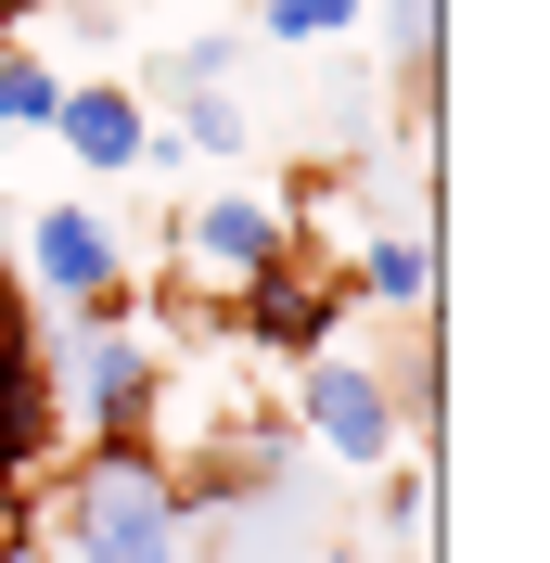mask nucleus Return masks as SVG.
<instances>
[{
	"instance_id": "f257e3e1",
	"label": "nucleus",
	"mask_w": 550,
	"mask_h": 563,
	"mask_svg": "<svg viewBox=\"0 0 550 563\" xmlns=\"http://www.w3.org/2000/svg\"><path fill=\"white\" fill-rule=\"evenodd\" d=\"M52 563H206V512L179 499L154 435H90L52 487Z\"/></svg>"
},
{
	"instance_id": "f03ea898",
	"label": "nucleus",
	"mask_w": 550,
	"mask_h": 563,
	"mask_svg": "<svg viewBox=\"0 0 550 563\" xmlns=\"http://www.w3.org/2000/svg\"><path fill=\"white\" fill-rule=\"evenodd\" d=\"M295 435H308L320 461H345V474H384L397 461V372L384 358H359V346H320V358H295Z\"/></svg>"
},
{
	"instance_id": "7ed1b4c3",
	"label": "nucleus",
	"mask_w": 550,
	"mask_h": 563,
	"mask_svg": "<svg viewBox=\"0 0 550 563\" xmlns=\"http://www.w3.org/2000/svg\"><path fill=\"white\" fill-rule=\"evenodd\" d=\"M26 295H38V308H65V320H141L116 218H103V206H38V218H26Z\"/></svg>"
},
{
	"instance_id": "20e7f679",
	"label": "nucleus",
	"mask_w": 550,
	"mask_h": 563,
	"mask_svg": "<svg viewBox=\"0 0 550 563\" xmlns=\"http://www.w3.org/2000/svg\"><path fill=\"white\" fill-rule=\"evenodd\" d=\"M154 346H141L129 320H65V358H52V397H65V422H90V435H154Z\"/></svg>"
},
{
	"instance_id": "39448f33",
	"label": "nucleus",
	"mask_w": 550,
	"mask_h": 563,
	"mask_svg": "<svg viewBox=\"0 0 550 563\" xmlns=\"http://www.w3.org/2000/svg\"><path fill=\"white\" fill-rule=\"evenodd\" d=\"M345 308H359V295H345L333 269H308V256H282V269H256V282L218 295V320H231L256 358H320L345 333Z\"/></svg>"
},
{
	"instance_id": "423d86ee",
	"label": "nucleus",
	"mask_w": 550,
	"mask_h": 563,
	"mask_svg": "<svg viewBox=\"0 0 550 563\" xmlns=\"http://www.w3.org/2000/svg\"><path fill=\"white\" fill-rule=\"evenodd\" d=\"M167 244H179V269L206 282V295H231V282H256V269L295 256V206H282V192H193Z\"/></svg>"
},
{
	"instance_id": "0eeeda50",
	"label": "nucleus",
	"mask_w": 550,
	"mask_h": 563,
	"mask_svg": "<svg viewBox=\"0 0 550 563\" xmlns=\"http://www.w3.org/2000/svg\"><path fill=\"white\" fill-rule=\"evenodd\" d=\"M38 141H65L90 179H129L141 141H154V103H141V90H116V77H77L65 103H52V129H38Z\"/></svg>"
},
{
	"instance_id": "6e6552de",
	"label": "nucleus",
	"mask_w": 550,
	"mask_h": 563,
	"mask_svg": "<svg viewBox=\"0 0 550 563\" xmlns=\"http://www.w3.org/2000/svg\"><path fill=\"white\" fill-rule=\"evenodd\" d=\"M345 295H359V308H397V320H436V231H422V218L372 231L359 269H345Z\"/></svg>"
},
{
	"instance_id": "1a4fd4ad",
	"label": "nucleus",
	"mask_w": 550,
	"mask_h": 563,
	"mask_svg": "<svg viewBox=\"0 0 550 563\" xmlns=\"http://www.w3.org/2000/svg\"><path fill=\"white\" fill-rule=\"evenodd\" d=\"M359 26H372L359 0H256V38L270 52H345Z\"/></svg>"
},
{
	"instance_id": "9d476101",
	"label": "nucleus",
	"mask_w": 550,
	"mask_h": 563,
	"mask_svg": "<svg viewBox=\"0 0 550 563\" xmlns=\"http://www.w3.org/2000/svg\"><path fill=\"white\" fill-rule=\"evenodd\" d=\"M141 103H167L193 154H243V141H256V115H243V90H141Z\"/></svg>"
},
{
	"instance_id": "9b49d317",
	"label": "nucleus",
	"mask_w": 550,
	"mask_h": 563,
	"mask_svg": "<svg viewBox=\"0 0 550 563\" xmlns=\"http://www.w3.org/2000/svg\"><path fill=\"white\" fill-rule=\"evenodd\" d=\"M52 103H65V77L38 65L26 38H0V129H13V141H38V129H52Z\"/></svg>"
},
{
	"instance_id": "f8f14e48",
	"label": "nucleus",
	"mask_w": 550,
	"mask_h": 563,
	"mask_svg": "<svg viewBox=\"0 0 550 563\" xmlns=\"http://www.w3.org/2000/svg\"><path fill=\"white\" fill-rule=\"evenodd\" d=\"M359 13H384V38H397V77H436V38H448V0H359Z\"/></svg>"
},
{
	"instance_id": "ddd939ff",
	"label": "nucleus",
	"mask_w": 550,
	"mask_h": 563,
	"mask_svg": "<svg viewBox=\"0 0 550 563\" xmlns=\"http://www.w3.org/2000/svg\"><path fill=\"white\" fill-rule=\"evenodd\" d=\"M384 526H397V551L422 563V538H436V461H384Z\"/></svg>"
},
{
	"instance_id": "4468645a",
	"label": "nucleus",
	"mask_w": 550,
	"mask_h": 563,
	"mask_svg": "<svg viewBox=\"0 0 550 563\" xmlns=\"http://www.w3.org/2000/svg\"><path fill=\"white\" fill-rule=\"evenodd\" d=\"M38 13H52V0H0V38H26V26H38Z\"/></svg>"
},
{
	"instance_id": "2eb2a0df",
	"label": "nucleus",
	"mask_w": 550,
	"mask_h": 563,
	"mask_svg": "<svg viewBox=\"0 0 550 563\" xmlns=\"http://www.w3.org/2000/svg\"><path fill=\"white\" fill-rule=\"evenodd\" d=\"M320 563H372V551H320Z\"/></svg>"
},
{
	"instance_id": "dca6fc26",
	"label": "nucleus",
	"mask_w": 550,
	"mask_h": 563,
	"mask_svg": "<svg viewBox=\"0 0 550 563\" xmlns=\"http://www.w3.org/2000/svg\"><path fill=\"white\" fill-rule=\"evenodd\" d=\"M0 282H13V256H0Z\"/></svg>"
}]
</instances>
